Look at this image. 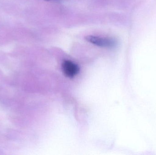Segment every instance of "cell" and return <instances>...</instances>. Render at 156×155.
I'll use <instances>...</instances> for the list:
<instances>
[{
    "label": "cell",
    "instance_id": "1",
    "mask_svg": "<svg viewBox=\"0 0 156 155\" xmlns=\"http://www.w3.org/2000/svg\"><path fill=\"white\" fill-rule=\"evenodd\" d=\"M85 40L97 46L103 47H112L116 44V41L109 37H101L94 35H87L85 37Z\"/></svg>",
    "mask_w": 156,
    "mask_h": 155
},
{
    "label": "cell",
    "instance_id": "2",
    "mask_svg": "<svg viewBox=\"0 0 156 155\" xmlns=\"http://www.w3.org/2000/svg\"><path fill=\"white\" fill-rule=\"evenodd\" d=\"M62 69L64 75L69 78H73L77 75L79 72L77 65L69 60H66L63 62Z\"/></svg>",
    "mask_w": 156,
    "mask_h": 155
},
{
    "label": "cell",
    "instance_id": "3",
    "mask_svg": "<svg viewBox=\"0 0 156 155\" xmlns=\"http://www.w3.org/2000/svg\"><path fill=\"white\" fill-rule=\"evenodd\" d=\"M46 1H52V0H46Z\"/></svg>",
    "mask_w": 156,
    "mask_h": 155
}]
</instances>
